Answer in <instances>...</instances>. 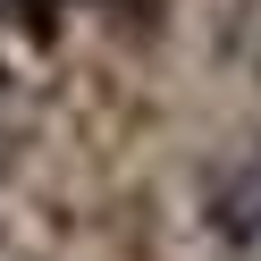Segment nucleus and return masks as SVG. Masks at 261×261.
Segmentation results:
<instances>
[{"label":"nucleus","instance_id":"nucleus-1","mask_svg":"<svg viewBox=\"0 0 261 261\" xmlns=\"http://www.w3.org/2000/svg\"><path fill=\"white\" fill-rule=\"evenodd\" d=\"M202 227L219 244V261H261V152H244L236 169H219L202 202Z\"/></svg>","mask_w":261,"mask_h":261}]
</instances>
